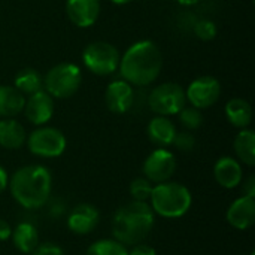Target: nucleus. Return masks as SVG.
I'll return each mask as SVG.
<instances>
[{
    "instance_id": "32",
    "label": "nucleus",
    "mask_w": 255,
    "mask_h": 255,
    "mask_svg": "<svg viewBox=\"0 0 255 255\" xmlns=\"http://www.w3.org/2000/svg\"><path fill=\"white\" fill-rule=\"evenodd\" d=\"M10 233H12V227L4 220L0 218V242L10 239Z\"/></svg>"
},
{
    "instance_id": "16",
    "label": "nucleus",
    "mask_w": 255,
    "mask_h": 255,
    "mask_svg": "<svg viewBox=\"0 0 255 255\" xmlns=\"http://www.w3.org/2000/svg\"><path fill=\"white\" fill-rule=\"evenodd\" d=\"M215 181L226 190H233L239 187L244 181V169L242 164L233 157H221L217 160L214 166Z\"/></svg>"
},
{
    "instance_id": "21",
    "label": "nucleus",
    "mask_w": 255,
    "mask_h": 255,
    "mask_svg": "<svg viewBox=\"0 0 255 255\" xmlns=\"http://www.w3.org/2000/svg\"><path fill=\"white\" fill-rule=\"evenodd\" d=\"M226 117L233 127L241 130L248 128L253 120V108L245 99L235 97L226 105Z\"/></svg>"
},
{
    "instance_id": "17",
    "label": "nucleus",
    "mask_w": 255,
    "mask_h": 255,
    "mask_svg": "<svg viewBox=\"0 0 255 255\" xmlns=\"http://www.w3.org/2000/svg\"><path fill=\"white\" fill-rule=\"evenodd\" d=\"M146 133L154 145H157L158 148H167L173 143L176 127L169 117L157 115L149 121L146 127Z\"/></svg>"
},
{
    "instance_id": "6",
    "label": "nucleus",
    "mask_w": 255,
    "mask_h": 255,
    "mask_svg": "<svg viewBox=\"0 0 255 255\" xmlns=\"http://www.w3.org/2000/svg\"><path fill=\"white\" fill-rule=\"evenodd\" d=\"M120 52L109 42H93L88 43L82 52V61L85 67L99 76L112 75L120 66Z\"/></svg>"
},
{
    "instance_id": "25",
    "label": "nucleus",
    "mask_w": 255,
    "mask_h": 255,
    "mask_svg": "<svg viewBox=\"0 0 255 255\" xmlns=\"http://www.w3.org/2000/svg\"><path fill=\"white\" fill-rule=\"evenodd\" d=\"M178 117H179V123L188 130H197L200 128V126L203 124V115H202V111L194 108V106H184L179 112H178Z\"/></svg>"
},
{
    "instance_id": "19",
    "label": "nucleus",
    "mask_w": 255,
    "mask_h": 255,
    "mask_svg": "<svg viewBox=\"0 0 255 255\" xmlns=\"http://www.w3.org/2000/svg\"><path fill=\"white\" fill-rule=\"evenodd\" d=\"M13 247L22 254H31L39 245V232L31 223H19L10 233Z\"/></svg>"
},
{
    "instance_id": "20",
    "label": "nucleus",
    "mask_w": 255,
    "mask_h": 255,
    "mask_svg": "<svg viewBox=\"0 0 255 255\" xmlns=\"http://www.w3.org/2000/svg\"><path fill=\"white\" fill-rule=\"evenodd\" d=\"M25 96L21 94L15 87L0 85V117L13 118L22 112Z\"/></svg>"
},
{
    "instance_id": "13",
    "label": "nucleus",
    "mask_w": 255,
    "mask_h": 255,
    "mask_svg": "<svg viewBox=\"0 0 255 255\" xmlns=\"http://www.w3.org/2000/svg\"><path fill=\"white\" fill-rule=\"evenodd\" d=\"M99 221L100 212L96 206L90 203H79L70 211L67 217V227L73 235L85 236L97 227Z\"/></svg>"
},
{
    "instance_id": "18",
    "label": "nucleus",
    "mask_w": 255,
    "mask_h": 255,
    "mask_svg": "<svg viewBox=\"0 0 255 255\" xmlns=\"http://www.w3.org/2000/svg\"><path fill=\"white\" fill-rule=\"evenodd\" d=\"M27 131L21 123L13 118L0 120V146L4 149H19L25 145Z\"/></svg>"
},
{
    "instance_id": "10",
    "label": "nucleus",
    "mask_w": 255,
    "mask_h": 255,
    "mask_svg": "<svg viewBox=\"0 0 255 255\" xmlns=\"http://www.w3.org/2000/svg\"><path fill=\"white\" fill-rule=\"evenodd\" d=\"M187 102L197 109L214 106L221 96V84L214 76H200L194 79L185 90Z\"/></svg>"
},
{
    "instance_id": "15",
    "label": "nucleus",
    "mask_w": 255,
    "mask_h": 255,
    "mask_svg": "<svg viewBox=\"0 0 255 255\" xmlns=\"http://www.w3.org/2000/svg\"><path fill=\"white\" fill-rule=\"evenodd\" d=\"M227 223L238 230H248L255 223V197L242 196L227 209Z\"/></svg>"
},
{
    "instance_id": "33",
    "label": "nucleus",
    "mask_w": 255,
    "mask_h": 255,
    "mask_svg": "<svg viewBox=\"0 0 255 255\" xmlns=\"http://www.w3.org/2000/svg\"><path fill=\"white\" fill-rule=\"evenodd\" d=\"M7 182H9V176L7 172L4 170V167L0 166V194L4 193V190L7 188Z\"/></svg>"
},
{
    "instance_id": "30",
    "label": "nucleus",
    "mask_w": 255,
    "mask_h": 255,
    "mask_svg": "<svg viewBox=\"0 0 255 255\" xmlns=\"http://www.w3.org/2000/svg\"><path fill=\"white\" fill-rule=\"evenodd\" d=\"M128 255H157V251L149 245L137 244V245H133V248L128 251Z\"/></svg>"
},
{
    "instance_id": "29",
    "label": "nucleus",
    "mask_w": 255,
    "mask_h": 255,
    "mask_svg": "<svg viewBox=\"0 0 255 255\" xmlns=\"http://www.w3.org/2000/svg\"><path fill=\"white\" fill-rule=\"evenodd\" d=\"M31 255H64V251L61 250V247L46 242V244H40L36 247V250L31 253Z\"/></svg>"
},
{
    "instance_id": "24",
    "label": "nucleus",
    "mask_w": 255,
    "mask_h": 255,
    "mask_svg": "<svg viewBox=\"0 0 255 255\" xmlns=\"http://www.w3.org/2000/svg\"><path fill=\"white\" fill-rule=\"evenodd\" d=\"M85 255H128V250L115 239H100L88 247Z\"/></svg>"
},
{
    "instance_id": "2",
    "label": "nucleus",
    "mask_w": 255,
    "mask_h": 255,
    "mask_svg": "<svg viewBox=\"0 0 255 255\" xmlns=\"http://www.w3.org/2000/svg\"><path fill=\"white\" fill-rule=\"evenodd\" d=\"M13 200L24 209H40L51 197L52 175L40 164L19 167L7 182Z\"/></svg>"
},
{
    "instance_id": "22",
    "label": "nucleus",
    "mask_w": 255,
    "mask_h": 255,
    "mask_svg": "<svg viewBox=\"0 0 255 255\" xmlns=\"http://www.w3.org/2000/svg\"><path fill=\"white\" fill-rule=\"evenodd\" d=\"M238 161L253 167L255 164V133L251 128H242L235 137L233 143Z\"/></svg>"
},
{
    "instance_id": "26",
    "label": "nucleus",
    "mask_w": 255,
    "mask_h": 255,
    "mask_svg": "<svg viewBox=\"0 0 255 255\" xmlns=\"http://www.w3.org/2000/svg\"><path fill=\"white\" fill-rule=\"evenodd\" d=\"M152 187H154V184H151L146 178H136L130 184V196L136 202H146L148 203L151 193H152Z\"/></svg>"
},
{
    "instance_id": "4",
    "label": "nucleus",
    "mask_w": 255,
    "mask_h": 255,
    "mask_svg": "<svg viewBox=\"0 0 255 255\" xmlns=\"http://www.w3.org/2000/svg\"><path fill=\"white\" fill-rule=\"evenodd\" d=\"M148 203L155 215H160L161 218L175 220L184 217L190 211L193 197L185 185L167 181L155 184L152 187V193Z\"/></svg>"
},
{
    "instance_id": "35",
    "label": "nucleus",
    "mask_w": 255,
    "mask_h": 255,
    "mask_svg": "<svg viewBox=\"0 0 255 255\" xmlns=\"http://www.w3.org/2000/svg\"><path fill=\"white\" fill-rule=\"evenodd\" d=\"M112 3H115V4H127V3H130L131 0H111Z\"/></svg>"
},
{
    "instance_id": "28",
    "label": "nucleus",
    "mask_w": 255,
    "mask_h": 255,
    "mask_svg": "<svg viewBox=\"0 0 255 255\" xmlns=\"http://www.w3.org/2000/svg\"><path fill=\"white\" fill-rule=\"evenodd\" d=\"M172 145H175L182 152H190L196 146V137L190 131H179V133L176 131Z\"/></svg>"
},
{
    "instance_id": "27",
    "label": "nucleus",
    "mask_w": 255,
    "mask_h": 255,
    "mask_svg": "<svg viewBox=\"0 0 255 255\" xmlns=\"http://www.w3.org/2000/svg\"><path fill=\"white\" fill-rule=\"evenodd\" d=\"M194 33L196 36L200 39V40H212L215 39L217 33H218V28H217V24L211 19H200L196 22L194 25Z\"/></svg>"
},
{
    "instance_id": "11",
    "label": "nucleus",
    "mask_w": 255,
    "mask_h": 255,
    "mask_svg": "<svg viewBox=\"0 0 255 255\" xmlns=\"http://www.w3.org/2000/svg\"><path fill=\"white\" fill-rule=\"evenodd\" d=\"M22 112L31 124L43 126L54 115V99L45 90H40L25 99Z\"/></svg>"
},
{
    "instance_id": "7",
    "label": "nucleus",
    "mask_w": 255,
    "mask_h": 255,
    "mask_svg": "<svg viewBox=\"0 0 255 255\" xmlns=\"http://www.w3.org/2000/svg\"><path fill=\"white\" fill-rule=\"evenodd\" d=\"M151 111L161 117L178 115V112L187 106L185 90L176 82H164L157 85L148 97Z\"/></svg>"
},
{
    "instance_id": "9",
    "label": "nucleus",
    "mask_w": 255,
    "mask_h": 255,
    "mask_svg": "<svg viewBox=\"0 0 255 255\" xmlns=\"http://www.w3.org/2000/svg\"><path fill=\"white\" fill-rule=\"evenodd\" d=\"M142 172L143 178L154 185L167 182L176 172V158L167 148H157L143 161Z\"/></svg>"
},
{
    "instance_id": "23",
    "label": "nucleus",
    "mask_w": 255,
    "mask_h": 255,
    "mask_svg": "<svg viewBox=\"0 0 255 255\" xmlns=\"http://www.w3.org/2000/svg\"><path fill=\"white\" fill-rule=\"evenodd\" d=\"M13 87L24 96L34 94L43 90V76L33 67L21 69L13 79Z\"/></svg>"
},
{
    "instance_id": "34",
    "label": "nucleus",
    "mask_w": 255,
    "mask_h": 255,
    "mask_svg": "<svg viewBox=\"0 0 255 255\" xmlns=\"http://www.w3.org/2000/svg\"><path fill=\"white\" fill-rule=\"evenodd\" d=\"M200 0H178L179 4H184V6H193V4H197Z\"/></svg>"
},
{
    "instance_id": "1",
    "label": "nucleus",
    "mask_w": 255,
    "mask_h": 255,
    "mask_svg": "<svg viewBox=\"0 0 255 255\" xmlns=\"http://www.w3.org/2000/svg\"><path fill=\"white\" fill-rule=\"evenodd\" d=\"M163 67V55L152 40H139L133 43L120 58V73L124 81L136 87L152 84Z\"/></svg>"
},
{
    "instance_id": "3",
    "label": "nucleus",
    "mask_w": 255,
    "mask_h": 255,
    "mask_svg": "<svg viewBox=\"0 0 255 255\" xmlns=\"http://www.w3.org/2000/svg\"><path fill=\"white\" fill-rule=\"evenodd\" d=\"M155 214L146 202H130L120 206L112 217L114 239L123 245L142 244L154 229Z\"/></svg>"
},
{
    "instance_id": "5",
    "label": "nucleus",
    "mask_w": 255,
    "mask_h": 255,
    "mask_svg": "<svg viewBox=\"0 0 255 255\" xmlns=\"http://www.w3.org/2000/svg\"><path fill=\"white\" fill-rule=\"evenodd\" d=\"M82 84V72L73 63H60L52 66L43 76V90L52 99L72 97Z\"/></svg>"
},
{
    "instance_id": "14",
    "label": "nucleus",
    "mask_w": 255,
    "mask_h": 255,
    "mask_svg": "<svg viewBox=\"0 0 255 255\" xmlns=\"http://www.w3.org/2000/svg\"><path fill=\"white\" fill-rule=\"evenodd\" d=\"M66 13L76 27H91L100 16V0H66Z\"/></svg>"
},
{
    "instance_id": "12",
    "label": "nucleus",
    "mask_w": 255,
    "mask_h": 255,
    "mask_svg": "<svg viewBox=\"0 0 255 255\" xmlns=\"http://www.w3.org/2000/svg\"><path fill=\"white\" fill-rule=\"evenodd\" d=\"M106 108L114 114H126L134 103L133 85L124 79L114 81L108 85L105 91Z\"/></svg>"
},
{
    "instance_id": "8",
    "label": "nucleus",
    "mask_w": 255,
    "mask_h": 255,
    "mask_svg": "<svg viewBox=\"0 0 255 255\" xmlns=\"http://www.w3.org/2000/svg\"><path fill=\"white\" fill-rule=\"evenodd\" d=\"M25 143L33 155L40 158H55L66 151L67 139L55 127L39 126L27 136Z\"/></svg>"
},
{
    "instance_id": "31",
    "label": "nucleus",
    "mask_w": 255,
    "mask_h": 255,
    "mask_svg": "<svg viewBox=\"0 0 255 255\" xmlns=\"http://www.w3.org/2000/svg\"><path fill=\"white\" fill-rule=\"evenodd\" d=\"M242 191H244V196H250V197H255V176L251 175L248 176L245 181H244V185H242Z\"/></svg>"
}]
</instances>
